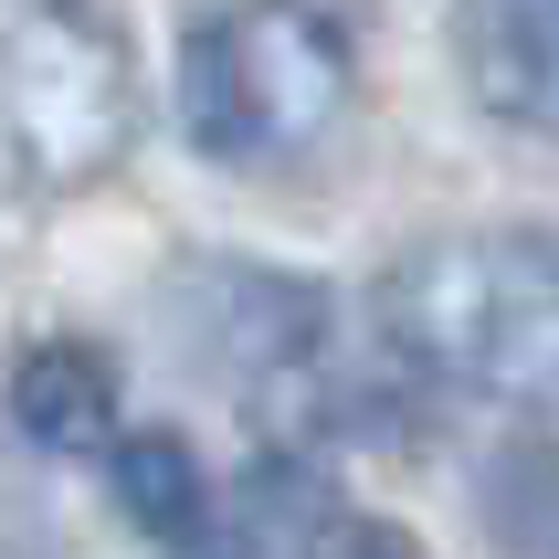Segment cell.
Listing matches in <instances>:
<instances>
[{"mask_svg":"<svg viewBox=\"0 0 559 559\" xmlns=\"http://www.w3.org/2000/svg\"><path fill=\"white\" fill-rule=\"evenodd\" d=\"M380 317L402 359L486 402H549L559 391V243L549 233H443L402 253L380 285Z\"/></svg>","mask_w":559,"mask_h":559,"instance_id":"6da1fadb","label":"cell"},{"mask_svg":"<svg viewBox=\"0 0 559 559\" xmlns=\"http://www.w3.org/2000/svg\"><path fill=\"white\" fill-rule=\"evenodd\" d=\"M307 559H423V549H412L402 528H380V518H328Z\"/></svg>","mask_w":559,"mask_h":559,"instance_id":"9c48e42d","label":"cell"},{"mask_svg":"<svg viewBox=\"0 0 559 559\" xmlns=\"http://www.w3.org/2000/svg\"><path fill=\"white\" fill-rule=\"evenodd\" d=\"M180 559H264L253 538H180Z\"/></svg>","mask_w":559,"mask_h":559,"instance_id":"30bf717a","label":"cell"},{"mask_svg":"<svg viewBox=\"0 0 559 559\" xmlns=\"http://www.w3.org/2000/svg\"><path fill=\"white\" fill-rule=\"evenodd\" d=\"M486 528L507 559H559V443H507L486 465Z\"/></svg>","mask_w":559,"mask_h":559,"instance_id":"ba28073f","label":"cell"},{"mask_svg":"<svg viewBox=\"0 0 559 559\" xmlns=\"http://www.w3.org/2000/svg\"><path fill=\"white\" fill-rule=\"evenodd\" d=\"M11 423L43 454H95L117 433V359L95 338H32L11 359Z\"/></svg>","mask_w":559,"mask_h":559,"instance_id":"8992f818","label":"cell"},{"mask_svg":"<svg viewBox=\"0 0 559 559\" xmlns=\"http://www.w3.org/2000/svg\"><path fill=\"white\" fill-rule=\"evenodd\" d=\"M201 328H212V348L233 359L243 380H275L296 370L317 338H328V296H317L307 275H285V264H201Z\"/></svg>","mask_w":559,"mask_h":559,"instance_id":"5b68a950","label":"cell"},{"mask_svg":"<svg viewBox=\"0 0 559 559\" xmlns=\"http://www.w3.org/2000/svg\"><path fill=\"white\" fill-rule=\"evenodd\" d=\"M138 148V53L95 0H22L0 22V158L32 190H85Z\"/></svg>","mask_w":559,"mask_h":559,"instance_id":"3957f363","label":"cell"},{"mask_svg":"<svg viewBox=\"0 0 559 559\" xmlns=\"http://www.w3.org/2000/svg\"><path fill=\"white\" fill-rule=\"evenodd\" d=\"M348 106V32L317 0H233L180 43V127L201 158H307Z\"/></svg>","mask_w":559,"mask_h":559,"instance_id":"7a4b0ae2","label":"cell"},{"mask_svg":"<svg viewBox=\"0 0 559 559\" xmlns=\"http://www.w3.org/2000/svg\"><path fill=\"white\" fill-rule=\"evenodd\" d=\"M106 486H117L127 507V528L158 538V549H180V538H201V454H190L180 433H127L117 443V465H106Z\"/></svg>","mask_w":559,"mask_h":559,"instance_id":"52a82bcc","label":"cell"},{"mask_svg":"<svg viewBox=\"0 0 559 559\" xmlns=\"http://www.w3.org/2000/svg\"><path fill=\"white\" fill-rule=\"evenodd\" d=\"M454 53H465V85L486 117L559 138V0H465Z\"/></svg>","mask_w":559,"mask_h":559,"instance_id":"277c9868","label":"cell"}]
</instances>
